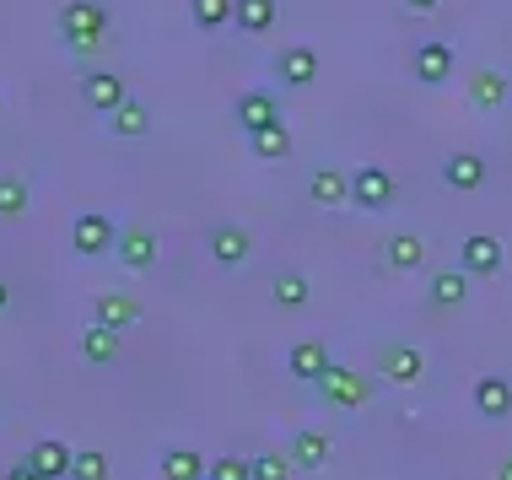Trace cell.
<instances>
[{
    "label": "cell",
    "instance_id": "cell-32",
    "mask_svg": "<svg viewBox=\"0 0 512 480\" xmlns=\"http://www.w3.org/2000/svg\"><path fill=\"white\" fill-rule=\"evenodd\" d=\"M292 475H297L292 454H259L254 459V480H292Z\"/></svg>",
    "mask_w": 512,
    "mask_h": 480
},
{
    "label": "cell",
    "instance_id": "cell-13",
    "mask_svg": "<svg viewBox=\"0 0 512 480\" xmlns=\"http://www.w3.org/2000/svg\"><path fill=\"white\" fill-rule=\"evenodd\" d=\"M232 114H238V125L254 135V130H265V125H281V103L270 98V92H238V103H232Z\"/></svg>",
    "mask_w": 512,
    "mask_h": 480
},
{
    "label": "cell",
    "instance_id": "cell-18",
    "mask_svg": "<svg viewBox=\"0 0 512 480\" xmlns=\"http://www.w3.org/2000/svg\"><path fill=\"white\" fill-rule=\"evenodd\" d=\"M442 184L448 189H480L486 184V157H475V152H453L448 162H442Z\"/></svg>",
    "mask_w": 512,
    "mask_h": 480
},
{
    "label": "cell",
    "instance_id": "cell-28",
    "mask_svg": "<svg viewBox=\"0 0 512 480\" xmlns=\"http://www.w3.org/2000/svg\"><path fill=\"white\" fill-rule=\"evenodd\" d=\"M232 6L238 0H189V17L200 33H221V27H232Z\"/></svg>",
    "mask_w": 512,
    "mask_h": 480
},
{
    "label": "cell",
    "instance_id": "cell-9",
    "mask_svg": "<svg viewBox=\"0 0 512 480\" xmlns=\"http://www.w3.org/2000/svg\"><path fill=\"white\" fill-rule=\"evenodd\" d=\"M475 416H486V421H507L512 416V383L502 373H486V378H475Z\"/></svg>",
    "mask_w": 512,
    "mask_h": 480
},
{
    "label": "cell",
    "instance_id": "cell-30",
    "mask_svg": "<svg viewBox=\"0 0 512 480\" xmlns=\"http://www.w3.org/2000/svg\"><path fill=\"white\" fill-rule=\"evenodd\" d=\"M248 146H254V157H286L292 152V135H286V125H265L248 135Z\"/></svg>",
    "mask_w": 512,
    "mask_h": 480
},
{
    "label": "cell",
    "instance_id": "cell-8",
    "mask_svg": "<svg viewBox=\"0 0 512 480\" xmlns=\"http://www.w3.org/2000/svg\"><path fill=\"white\" fill-rule=\"evenodd\" d=\"M502 238H491V232H469V238L459 243V265L469 270V276H496L502 270Z\"/></svg>",
    "mask_w": 512,
    "mask_h": 480
},
{
    "label": "cell",
    "instance_id": "cell-29",
    "mask_svg": "<svg viewBox=\"0 0 512 480\" xmlns=\"http://www.w3.org/2000/svg\"><path fill=\"white\" fill-rule=\"evenodd\" d=\"M27 178H17V173H0V222H17V216L27 211Z\"/></svg>",
    "mask_w": 512,
    "mask_h": 480
},
{
    "label": "cell",
    "instance_id": "cell-31",
    "mask_svg": "<svg viewBox=\"0 0 512 480\" xmlns=\"http://www.w3.org/2000/svg\"><path fill=\"white\" fill-rule=\"evenodd\" d=\"M71 480H108V454L103 448H81L71 464Z\"/></svg>",
    "mask_w": 512,
    "mask_h": 480
},
{
    "label": "cell",
    "instance_id": "cell-15",
    "mask_svg": "<svg viewBox=\"0 0 512 480\" xmlns=\"http://www.w3.org/2000/svg\"><path fill=\"white\" fill-rule=\"evenodd\" d=\"M378 373L389 378V383H421L426 378V356L415 351V346H383Z\"/></svg>",
    "mask_w": 512,
    "mask_h": 480
},
{
    "label": "cell",
    "instance_id": "cell-10",
    "mask_svg": "<svg viewBox=\"0 0 512 480\" xmlns=\"http://www.w3.org/2000/svg\"><path fill=\"white\" fill-rule=\"evenodd\" d=\"M410 71H415V81H426V87H442V81L453 76V44H442V38H426V44L415 49Z\"/></svg>",
    "mask_w": 512,
    "mask_h": 480
},
{
    "label": "cell",
    "instance_id": "cell-11",
    "mask_svg": "<svg viewBox=\"0 0 512 480\" xmlns=\"http://www.w3.org/2000/svg\"><path fill=\"white\" fill-rule=\"evenodd\" d=\"M119 265L124 270H135V276H146L151 265H157V232H146V227H124L119 232Z\"/></svg>",
    "mask_w": 512,
    "mask_h": 480
},
{
    "label": "cell",
    "instance_id": "cell-19",
    "mask_svg": "<svg viewBox=\"0 0 512 480\" xmlns=\"http://www.w3.org/2000/svg\"><path fill=\"white\" fill-rule=\"evenodd\" d=\"M248 249H254V243H248V232L243 227H232V222H221V227H211V259L216 265H243L248 259Z\"/></svg>",
    "mask_w": 512,
    "mask_h": 480
},
{
    "label": "cell",
    "instance_id": "cell-20",
    "mask_svg": "<svg viewBox=\"0 0 512 480\" xmlns=\"http://www.w3.org/2000/svg\"><path fill=\"white\" fill-rule=\"evenodd\" d=\"M308 200L313 205H345L351 200V173L345 168H318L308 178Z\"/></svg>",
    "mask_w": 512,
    "mask_h": 480
},
{
    "label": "cell",
    "instance_id": "cell-2",
    "mask_svg": "<svg viewBox=\"0 0 512 480\" xmlns=\"http://www.w3.org/2000/svg\"><path fill=\"white\" fill-rule=\"evenodd\" d=\"M313 389H318V400L335 405V410H356V405H367V400H372V378H367V373H356V367H345V362L329 367V373L318 378Z\"/></svg>",
    "mask_w": 512,
    "mask_h": 480
},
{
    "label": "cell",
    "instance_id": "cell-14",
    "mask_svg": "<svg viewBox=\"0 0 512 480\" xmlns=\"http://www.w3.org/2000/svg\"><path fill=\"white\" fill-rule=\"evenodd\" d=\"M92 324H108V329H135L141 324V303H135L130 292H103L98 303H92Z\"/></svg>",
    "mask_w": 512,
    "mask_h": 480
},
{
    "label": "cell",
    "instance_id": "cell-7",
    "mask_svg": "<svg viewBox=\"0 0 512 480\" xmlns=\"http://www.w3.org/2000/svg\"><path fill=\"white\" fill-rule=\"evenodd\" d=\"M27 470L33 475H44V480H71V464H76V454L60 443V437H38L33 448H27Z\"/></svg>",
    "mask_w": 512,
    "mask_h": 480
},
{
    "label": "cell",
    "instance_id": "cell-3",
    "mask_svg": "<svg viewBox=\"0 0 512 480\" xmlns=\"http://www.w3.org/2000/svg\"><path fill=\"white\" fill-rule=\"evenodd\" d=\"M119 222H108L103 211H81L76 222H71V249L81 254V259H98V254H108V249H119Z\"/></svg>",
    "mask_w": 512,
    "mask_h": 480
},
{
    "label": "cell",
    "instance_id": "cell-21",
    "mask_svg": "<svg viewBox=\"0 0 512 480\" xmlns=\"http://www.w3.org/2000/svg\"><path fill=\"white\" fill-rule=\"evenodd\" d=\"M383 259H389V270H399V276H415V270L426 265V243L415 238V232H394Z\"/></svg>",
    "mask_w": 512,
    "mask_h": 480
},
{
    "label": "cell",
    "instance_id": "cell-4",
    "mask_svg": "<svg viewBox=\"0 0 512 480\" xmlns=\"http://www.w3.org/2000/svg\"><path fill=\"white\" fill-rule=\"evenodd\" d=\"M351 205H362V211H389L394 205V178L383 162H362L351 173Z\"/></svg>",
    "mask_w": 512,
    "mask_h": 480
},
{
    "label": "cell",
    "instance_id": "cell-35",
    "mask_svg": "<svg viewBox=\"0 0 512 480\" xmlns=\"http://www.w3.org/2000/svg\"><path fill=\"white\" fill-rule=\"evenodd\" d=\"M496 480H512V459H502V464H496Z\"/></svg>",
    "mask_w": 512,
    "mask_h": 480
},
{
    "label": "cell",
    "instance_id": "cell-36",
    "mask_svg": "<svg viewBox=\"0 0 512 480\" xmlns=\"http://www.w3.org/2000/svg\"><path fill=\"white\" fill-rule=\"evenodd\" d=\"M6 308H11V286L0 281V313H6Z\"/></svg>",
    "mask_w": 512,
    "mask_h": 480
},
{
    "label": "cell",
    "instance_id": "cell-17",
    "mask_svg": "<svg viewBox=\"0 0 512 480\" xmlns=\"http://www.w3.org/2000/svg\"><path fill=\"white\" fill-rule=\"evenodd\" d=\"M232 22H238V33L259 38L281 22V0H238V6H232Z\"/></svg>",
    "mask_w": 512,
    "mask_h": 480
},
{
    "label": "cell",
    "instance_id": "cell-37",
    "mask_svg": "<svg viewBox=\"0 0 512 480\" xmlns=\"http://www.w3.org/2000/svg\"><path fill=\"white\" fill-rule=\"evenodd\" d=\"M405 6H415V11H432V6H437V0H405Z\"/></svg>",
    "mask_w": 512,
    "mask_h": 480
},
{
    "label": "cell",
    "instance_id": "cell-24",
    "mask_svg": "<svg viewBox=\"0 0 512 480\" xmlns=\"http://www.w3.org/2000/svg\"><path fill=\"white\" fill-rule=\"evenodd\" d=\"M469 103L496 114V108L507 103V76L502 71H475V81H469Z\"/></svg>",
    "mask_w": 512,
    "mask_h": 480
},
{
    "label": "cell",
    "instance_id": "cell-27",
    "mask_svg": "<svg viewBox=\"0 0 512 480\" xmlns=\"http://www.w3.org/2000/svg\"><path fill=\"white\" fill-rule=\"evenodd\" d=\"M469 297V270H442L432 276V308H459Z\"/></svg>",
    "mask_w": 512,
    "mask_h": 480
},
{
    "label": "cell",
    "instance_id": "cell-5",
    "mask_svg": "<svg viewBox=\"0 0 512 480\" xmlns=\"http://www.w3.org/2000/svg\"><path fill=\"white\" fill-rule=\"evenodd\" d=\"M329 367H335V356H329L324 340L302 335V340H292V346H286V373H292L297 383H318Z\"/></svg>",
    "mask_w": 512,
    "mask_h": 480
},
{
    "label": "cell",
    "instance_id": "cell-1",
    "mask_svg": "<svg viewBox=\"0 0 512 480\" xmlns=\"http://www.w3.org/2000/svg\"><path fill=\"white\" fill-rule=\"evenodd\" d=\"M60 33L76 54H92L108 38V6L103 0H65L60 6Z\"/></svg>",
    "mask_w": 512,
    "mask_h": 480
},
{
    "label": "cell",
    "instance_id": "cell-33",
    "mask_svg": "<svg viewBox=\"0 0 512 480\" xmlns=\"http://www.w3.org/2000/svg\"><path fill=\"white\" fill-rule=\"evenodd\" d=\"M205 480H254V459L227 454V459H216V464H211V475H205Z\"/></svg>",
    "mask_w": 512,
    "mask_h": 480
},
{
    "label": "cell",
    "instance_id": "cell-34",
    "mask_svg": "<svg viewBox=\"0 0 512 480\" xmlns=\"http://www.w3.org/2000/svg\"><path fill=\"white\" fill-rule=\"evenodd\" d=\"M0 480H44V475H33V470H27V464H11V470L0 475Z\"/></svg>",
    "mask_w": 512,
    "mask_h": 480
},
{
    "label": "cell",
    "instance_id": "cell-25",
    "mask_svg": "<svg viewBox=\"0 0 512 480\" xmlns=\"http://www.w3.org/2000/svg\"><path fill=\"white\" fill-rule=\"evenodd\" d=\"M108 130H114V135H124V141H141V135L151 130V108L130 98L124 108H114V114H108Z\"/></svg>",
    "mask_w": 512,
    "mask_h": 480
},
{
    "label": "cell",
    "instance_id": "cell-16",
    "mask_svg": "<svg viewBox=\"0 0 512 480\" xmlns=\"http://www.w3.org/2000/svg\"><path fill=\"white\" fill-rule=\"evenodd\" d=\"M292 464L297 470H324L329 459H335V443H329V432H318V427H302L297 437H292Z\"/></svg>",
    "mask_w": 512,
    "mask_h": 480
},
{
    "label": "cell",
    "instance_id": "cell-12",
    "mask_svg": "<svg viewBox=\"0 0 512 480\" xmlns=\"http://www.w3.org/2000/svg\"><path fill=\"white\" fill-rule=\"evenodd\" d=\"M275 76H281V87H313L318 81V54L308 44H292L275 54Z\"/></svg>",
    "mask_w": 512,
    "mask_h": 480
},
{
    "label": "cell",
    "instance_id": "cell-6",
    "mask_svg": "<svg viewBox=\"0 0 512 480\" xmlns=\"http://www.w3.org/2000/svg\"><path fill=\"white\" fill-rule=\"evenodd\" d=\"M81 103H87L92 114H114V108L130 103V87H124L119 71H87L81 76Z\"/></svg>",
    "mask_w": 512,
    "mask_h": 480
},
{
    "label": "cell",
    "instance_id": "cell-22",
    "mask_svg": "<svg viewBox=\"0 0 512 480\" xmlns=\"http://www.w3.org/2000/svg\"><path fill=\"white\" fill-rule=\"evenodd\" d=\"M211 464H205L195 448H162V480H205Z\"/></svg>",
    "mask_w": 512,
    "mask_h": 480
},
{
    "label": "cell",
    "instance_id": "cell-26",
    "mask_svg": "<svg viewBox=\"0 0 512 480\" xmlns=\"http://www.w3.org/2000/svg\"><path fill=\"white\" fill-rule=\"evenodd\" d=\"M270 297H275V308L297 313V308H308L313 286H308V276H297V270H286V276H275V286H270Z\"/></svg>",
    "mask_w": 512,
    "mask_h": 480
},
{
    "label": "cell",
    "instance_id": "cell-23",
    "mask_svg": "<svg viewBox=\"0 0 512 480\" xmlns=\"http://www.w3.org/2000/svg\"><path fill=\"white\" fill-rule=\"evenodd\" d=\"M81 356H87L92 367H108L119 356V329H108V324L81 329Z\"/></svg>",
    "mask_w": 512,
    "mask_h": 480
}]
</instances>
